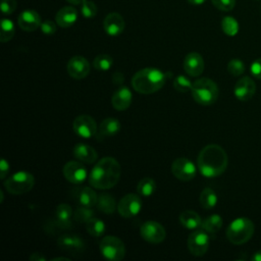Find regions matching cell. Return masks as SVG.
<instances>
[{"instance_id": "277c9868", "label": "cell", "mask_w": 261, "mask_h": 261, "mask_svg": "<svg viewBox=\"0 0 261 261\" xmlns=\"http://www.w3.org/2000/svg\"><path fill=\"white\" fill-rule=\"evenodd\" d=\"M191 93L198 104L209 106L216 102L219 91L214 81L209 77H201L193 83Z\"/></svg>"}, {"instance_id": "52a82bcc", "label": "cell", "mask_w": 261, "mask_h": 261, "mask_svg": "<svg viewBox=\"0 0 261 261\" xmlns=\"http://www.w3.org/2000/svg\"><path fill=\"white\" fill-rule=\"evenodd\" d=\"M99 249L103 257L110 261H119L125 255L123 242L114 236L103 237L99 243Z\"/></svg>"}, {"instance_id": "44dd1931", "label": "cell", "mask_w": 261, "mask_h": 261, "mask_svg": "<svg viewBox=\"0 0 261 261\" xmlns=\"http://www.w3.org/2000/svg\"><path fill=\"white\" fill-rule=\"evenodd\" d=\"M132 100L133 94L129 89L127 87H120L113 93L111 98V104L114 109L118 111H123L130 106Z\"/></svg>"}, {"instance_id": "6da1fadb", "label": "cell", "mask_w": 261, "mask_h": 261, "mask_svg": "<svg viewBox=\"0 0 261 261\" xmlns=\"http://www.w3.org/2000/svg\"><path fill=\"white\" fill-rule=\"evenodd\" d=\"M227 163L226 152L221 146L216 144H209L202 148L197 159L198 169L206 177L219 176L225 171Z\"/></svg>"}, {"instance_id": "4dcf8cb0", "label": "cell", "mask_w": 261, "mask_h": 261, "mask_svg": "<svg viewBox=\"0 0 261 261\" xmlns=\"http://www.w3.org/2000/svg\"><path fill=\"white\" fill-rule=\"evenodd\" d=\"M86 228L88 233H90L92 237L99 238L103 236L105 231V223L96 217H93L86 223Z\"/></svg>"}, {"instance_id": "ba28073f", "label": "cell", "mask_w": 261, "mask_h": 261, "mask_svg": "<svg viewBox=\"0 0 261 261\" xmlns=\"http://www.w3.org/2000/svg\"><path fill=\"white\" fill-rule=\"evenodd\" d=\"M187 246L190 253L196 257H200L206 254L209 248V236L203 228L195 229L187 241Z\"/></svg>"}, {"instance_id": "d4e9b609", "label": "cell", "mask_w": 261, "mask_h": 261, "mask_svg": "<svg viewBox=\"0 0 261 261\" xmlns=\"http://www.w3.org/2000/svg\"><path fill=\"white\" fill-rule=\"evenodd\" d=\"M77 20V11L73 6H64L60 8L56 15L55 21L60 28H69Z\"/></svg>"}, {"instance_id": "d6a6232c", "label": "cell", "mask_w": 261, "mask_h": 261, "mask_svg": "<svg viewBox=\"0 0 261 261\" xmlns=\"http://www.w3.org/2000/svg\"><path fill=\"white\" fill-rule=\"evenodd\" d=\"M95 217V212L92 209V207L87 206H80L76 208V210L73 213V218L75 221L80 223H87L90 219Z\"/></svg>"}, {"instance_id": "f6af8a7d", "label": "cell", "mask_w": 261, "mask_h": 261, "mask_svg": "<svg viewBox=\"0 0 261 261\" xmlns=\"http://www.w3.org/2000/svg\"><path fill=\"white\" fill-rule=\"evenodd\" d=\"M252 260L253 261H261V250L254 253V255L252 256Z\"/></svg>"}, {"instance_id": "bcb514c9", "label": "cell", "mask_w": 261, "mask_h": 261, "mask_svg": "<svg viewBox=\"0 0 261 261\" xmlns=\"http://www.w3.org/2000/svg\"><path fill=\"white\" fill-rule=\"evenodd\" d=\"M191 5H202L206 0H187Z\"/></svg>"}, {"instance_id": "d6986e66", "label": "cell", "mask_w": 261, "mask_h": 261, "mask_svg": "<svg viewBox=\"0 0 261 261\" xmlns=\"http://www.w3.org/2000/svg\"><path fill=\"white\" fill-rule=\"evenodd\" d=\"M19 28L24 32H34L41 27V17L36 10L27 9L23 10L17 18Z\"/></svg>"}, {"instance_id": "ac0fdd59", "label": "cell", "mask_w": 261, "mask_h": 261, "mask_svg": "<svg viewBox=\"0 0 261 261\" xmlns=\"http://www.w3.org/2000/svg\"><path fill=\"white\" fill-rule=\"evenodd\" d=\"M124 27V19L118 12L108 13L103 21V29L105 33L111 37L120 35L123 32Z\"/></svg>"}, {"instance_id": "484cf974", "label": "cell", "mask_w": 261, "mask_h": 261, "mask_svg": "<svg viewBox=\"0 0 261 261\" xmlns=\"http://www.w3.org/2000/svg\"><path fill=\"white\" fill-rule=\"evenodd\" d=\"M179 222L188 229H198L202 225V219L200 215L193 210H186L179 214Z\"/></svg>"}, {"instance_id": "30bf717a", "label": "cell", "mask_w": 261, "mask_h": 261, "mask_svg": "<svg viewBox=\"0 0 261 261\" xmlns=\"http://www.w3.org/2000/svg\"><path fill=\"white\" fill-rule=\"evenodd\" d=\"M141 237L148 243L160 244L165 240L166 231L165 228L157 221L148 220L141 225L140 228Z\"/></svg>"}, {"instance_id": "7bdbcfd3", "label": "cell", "mask_w": 261, "mask_h": 261, "mask_svg": "<svg viewBox=\"0 0 261 261\" xmlns=\"http://www.w3.org/2000/svg\"><path fill=\"white\" fill-rule=\"evenodd\" d=\"M9 169H10V166L8 161L6 159H2L0 161V178L1 179H5L6 175L9 172Z\"/></svg>"}, {"instance_id": "74e56055", "label": "cell", "mask_w": 261, "mask_h": 261, "mask_svg": "<svg viewBox=\"0 0 261 261\" xmlns=\"http://www.w3.org/2000/svg\"><path fill=\"white\" fill-rule=\"evenodd\" d=\"M227 71L233 76H239L245 72V64L240 59H231L227 63Z\"/></svg>"}, {"instance_id": "cb8c5ba5", "label": "cell", "mask_w": 261, "mask_h": 261, "mask_svg": "<svg viewBox=\"0 0 261 261\" xmlns=\"http://www.w3.org/2000/svg\"><path fill=\"white\" fill-rule=\"evenodd\" d=\"M72 154L74 156L75 159H77L79 161L83 162V163H87V164H92L94 162H96L97 158H98V153L97 151L87 145V144H76L73 149H72Z\"/></svg>"}, {"instance_id": "83f0119b", "label": "cell", "mask_w": 261, "mask_h": 261, "mask_svg": "<svg viewBox=\"0 0 261 261\" xmlns=\"http://www.w3.org/2000/svg\"><path fill=\"white\" fill-rule=\"evenodd\" d=\"M222 223H223V221H222V218L220 215L212 214V215L208 216L205 220L202 221L201 228H203L208 233L214 234L220 230Z\"/></svg>"}, {"instance_id": "c3c4849f", "label": "cell", "mask_w": 261, "mask_h": 261, "mask_svg": "<svg viewBox=\"0 0 261 261\" xmlns=\"http://www.w3.org/2000/svg\"><path fill=\"white\" fill-rule=\"evenodd\" d=\"M53 261H58V260H65V261H69V259L68 258H66V257H57V258H54V259H52Z\"/></svg>"}, {"instance_id": "d590c367", "label": "cell", "mask_w": 261, "mask_h": 261, "mask_svg": "<svg viewBox=\"0 0 261 261\" xmlns=\"http://www.w3.org/2000/svg\"><path fill=\"white\" fill-rule=\"evenodd\" d=\"M193 83L184 74L177 75L173 81V88L180 93H187L192 90Z\"/></svg>"}, {"instance_id": "4316f807", "label": "cell", "mask_w": 261, "mask_h": 261, "mask_svg": "<svg viewBox=\"0 0 261 261\" xmlns=\"http://www.w3.org/2000/svg\"><path fill=\"white\" fill-rule=\"evenodd\" d=\"M96 207L104 214H112L117 209V204L115 199L110 194L102 193L98 196Z\"/></svg>"}, {"instance_id": "e0dca14e", "label": "cell", "mask_w": 261, "mask_h": 261, "mask_svg": "<svg viewBox=\"0 0 261 261\" xmlns=\"http://www.w3.org/2000/svg\"><path fill=\"white\" fill-rule=\"evenodd\" d=\"M205 68V62L201 54L191 52L187 54L184 60V69L190 76H199Z\"/></svg>"}, {"instance_id": "e575fe53", "label": "cell", "mask_w": 261, "mask_h": 261, "mask_svg": "<svg viewBox=\"0 0 261 261\" xmlns=\"http://www.w3.org/2000/svg\"><path fill=\"white\" fill-rule=\"evenodd\" d=\"M113 64V59L108 54H100L97 55L93 61V65L96 69L100 71H106L111 68Z\"/></svg>"}, {"instance_id": "5b68a950", "label": "cell", "mask_w": 261, "mask_h": 261, "mask_svg": "<svg viewBox=\"0 0 261 261\" xmlns=\"http://www.w3.org/2000/svg\"><path fill=\"white\" fill-rule=\"evenodd\" d=\"M255 231L253 221L247 217H238L233 219L226 228L227 240L233 245H243L251 240Z\"/></svg>"}, {"instance_id": "5bb4252c", "label": "cell", "mask_w": 261, "mask_h": 261, "mask_svg": "<svg viewBox=\"0 0 261 261\" xmlns=\"http://www.w3.org/2000/svg\"><path fill=\"white\" fill-rule=\"evenodd\" d=\"M57 246L71 255H80L85 250V242L77 234H62L57 239Z\"/></svg>"}, {"instance_id": "ab89813d", "label": "cell", "mask_w": 261, "mask_h": 261, "mask_svg": "<svg viewBox=\"0 0 261 261\" xmlns=\"http://www.w3.org/2000/svg\"><path fill=\"white\" fill-rule=\"evenodd\" d=\"M16 0H1V10L5 15L12 14L16 9Z\"/></svg>"}, {"instance_id": "7c38bea8", "label": "cell", "mask_w": 261, "mask_h": 261, "mask_svg": "<svg viewBox=\"0 0 261 261\" xmlns=\"http://www.w3.org/2000/svg\"><path fill=\"white\" fill-rule=\"evenodd\" d=\"M172 174L181 181H189L196 176V166L188 158H177L171 164Z\"/></svg>"}, {"instance_id": "7402d4cb", "label": "cell", "mask_w": 261, "mask_h": 261, "mask_svg": "<svg viewBox=\"0 0 261 261\" xmlns=\"http://www.w3.org/2000/svg\"><path fill=\"white\" fill-rule=\"evenodd\" d=\"M92 188L81 187V188H76L73 191V198L76 200V202L80 205L92 207V208L97 205L98 195Z\"/></svg>"}, {"instance_id": "836d02e7", "label": "cell", "mask_w": 261, "mask_h": 261, "mask_svg": "<svg viewBox=\"0 0 261 261\" xmlns=\"http://www.w3.org/2000/svg\"><path fill=\"white\" fill-rule=\"evenodd\" d=\"M221 29L225 35L233 37L239 32V23L233 17L225 16L221 20Z\"/></svg>"}, {"instance_id": "f1b7e54d", "label": "cell", "mask_w": 261, "mask_h": 261, "mask_svg": "<svg viewBox=\"0 0 261 261\" xmlns=\"http://www.w3.org/2000/svg\"><path fill=\"white\" fill-rule=\"evenodd\" d=\"M199 201H200V205L202 208L212 209L217 204V195L212 189L205 188L200 194Z\"/></svg>"}, {"instance_id": "f546056e", "label": "cell", "mask_w": 261, "mask_h": 261, "mask_svg": "<svg viewBox=\"0 0 261 261\" xmlns=\"http://www.w3.org/2000/svg\"><path fill=\"white\" fill-rule=\"evenodd\" d=\"M155 191H156V182L151 177L142 178L137 186L138 194L143 197H150L155 193Z\"/></svg>"}, {"instance_id": "b9f144b4", "label": "cell", "mask_w": 261, "mask_h": 261, "mask_svg": "<svg viewBox=\"0 0 261 261\" xmlns=\"http://www.w3.org/2000/svg\"><path fill=\"white\" fill-rule=\"evenodd\" d=\"M250 71L255 79L261 80V58H258L252 62L250 66Z\"/></svg>"}, {"instance_id": "ffe728a7", "label": "cell", "mask_w": 261, "mask_h": 261, "mask_svg": "<svg viewBox=\"0 0 261 261\" xmlns=\"http://www.w3.org/2000/svg\"><path fill=\"white\" fill-rule=\"evenodd\" d=\"M73 211L70 205L61 203L56 207L54 223L60 229H69L72 225L71 219L73 217Z\"/></svg>"}, {"instance_id": "4fadbf2b", "label": "cell", "mask_w": 261, "mask_h": 261, "mask_svg": "<svg viewBox=\"0 0 261 261\" xmlns=\"http://www.w3.org/2000/svg\"><path fill=\"white\" fill-rule=\"evenodd\" d=\"M62 172L65 179L74 185H80L84 182L88 175L85 165L81 161L75 160H71L65 163Z\"/></svg>"}, {"instance_id": "7a4b0ae2", "label": "cell", "mask_w": 261, "mask_h": 261, "mask_svg": "<svg viewBox=\"0 0 261 261\" xmlns=\"http://www.w3.org/2000/svg\"><path fill=\"white\" fill-rule=\"evenodd\" d=\"M120 174L121 167L118 161L112 157H104L92 168L89 182L91 187L97 190H108L118 182Z\"/></svg>"}, {"instance_id": "9c48e42d", "label": "cell", "mask_w": 261, "mask_h": 261, "mask_svg": "<svg viewBox=\"0 0 261 261\" xmlns=\"http://www.w3.org/2000/svg\"><path fill=\"white\" fill-rule=\"evenodd\" d=\"M142 209V200L139 194H126L117 204V212L124 218H130L139 214Z\"/></svg>"}, {"instance_id": "3957f363", "label": "cell", "mask_w": 261, "mask_h": 261, "mask_svg": "<svg viewBox=\"0 0 261 261\" xmlns=\"http://www.w3.org/2000/svg\"><path fill=\"white\" fill-rule=\"evenodd\" d=\"M165 74L158 68L146 67L137 71L132 79L133 88L145 95L159 91L165 84Z\"/></svg>"}, {"instance_id": "8992f818", "label": "cell", "mask_w": 261, "mask_h": 261, "mask_svg": "<svg viewBox=\"0 0 261 261\" xmlns=\"http://www.w3.org/2000/svg\"><path fill=\"white\" fill-rule=\"evenodd\" d=\"M35 185V177L28 171L20 170L10 175L4 181L5 190L12 195H22L30 192Z\"/></svg>"}, {"instance_id": "1f68e13d", "label": "cell", "mask_w": 261, "mask_h": 261, "mask_svg": "<svg viewBox=\"0 0 261 261\" xmlns=\"http://www.w3.org/2000/svg\"><path fill=\"white\" fill-rule=\"evenodd\" d=\"M14 24L8 18H3L1 20V33H0V41L2 43L9 42L14 36Z\"/></svg>"}, {"instance_id": "7dc6e473", "label": "cell", "mask_w": 261, "mask_h": 261, "mask_svg": "<svg viewBox=\"0 0 261 261\" xmlns=\"http://www.w3.org/2000/svg\"><path fill=\"white\" fill-rule=\"evenodd\" d=\"M67 2H69L70 4H74V5H81L84 1L86 0H66Z\"/></svg>"}, {"instance_id": "8fae6325", "label": "cell", "mask_w": 261, "mask_h": 261, "mask_svg": "<svg viewBox=\"0 0 261 261\" xmlns=\"http://www.w3.org/2000/svg\"><path fill=\"white\" fill-rule=\"evenodd\" d=\"M73 132L81 138L90 139L96 136L98 127L95 119L87 114L76 116L72 122Z\"/></svg>"}, {"instance_id": "ee69618b", "label": "cell", "mask_w": 261, "mask_h": 261, "mask_svg": "<svg viewBox=\"0 0 261 261\" xmlns=\"http://www.w3.org/2000/svg\"><path fill=\"white\" fill-rule=\"evenodd\" d=\"M30 260L31 261H45L46 258L41 254V253H33L31 256H30Z\"/></svg>"}, {"instance_id": "f35d334b", "label": "cell", "mask_w": 261, "mask_h": 261, "mask_svg": "<svg viewBox=\"0 0 261 261\" xmlns=\"http://www.w3.org/2000/svg\"><path fill=\"white\" fill-rule=\"evenodd\" d=\"M212 4L221 11H230L234 5L236 0H211Z\"/></svg>"}, {"instance_id": "603a6c76", "label": "cell", "mask_w": 261, "mask_h": 261, "mask_svg": "<svg viewBox=\"0 0 261 261\" xmlns=\"http://www.w3.org/2000/svg\"><path fill=\"white\" fill-rule=\"evenodd\" d=\"M120 127L121 124L118 119L114 117H107L100 122L96 134V138L97 140H102L104 138L112 137L120 130Z\"/></svg>"}, {"instance_id": "8d00e7d4", "label": "cell", "mask_w": 261, "mask_h": 261, "mask_svg": "<svg viewBox=\"0 0 261 261\" xmlns=\"http://www.w3.org/2000/svg\"><path fill=\"white\" fill-rule=\"evenodd\" d=\"M98 7L92 0H86L81 4V12L84 17L92 18L97 14Z\"/></svg>"}, {"instance_id": "2e32d148", "label": "cell", "mask_w": 261, "mask_h": 261, "mask_svg": "<svg viewBox=\"0 0 261 261\" xmlns=\"http://www.w3.org/2000/svg\"><path fill=\"white\" fill-rule=\"evenodd\" d=\"M256 83L250 76H242L233 87L234 97L240 101H249L256 93Z\"/></svg>"}, {"instance_id": "60d3db41", "label": "cell", "mask_w": 261, "mask_h": 261, "mask_svg": "<svg viewBox=\"0 0 261 261\" xmlns=\"http://www.w3.org/2000/svg\"><path fill=\"white\" fill-rule=\"evenodd\" d=\"M41 31L45 34V35H53L56 32V22L50 20V19H46L44 21H42L41 23Z\"/></svg>"}, {"instance_id": "9a60e30c", "label": "cell", "mask_w": 261, "mask_h": 261, "mask_svg": "<svg viewBox=\"0 0 261 261\" xmlns=\"http://www.w3.org/2000/svg\"><path fill=\"white\" fill-rule=\"evenodd\" d=\"M67 72L74 80H83L90 73V63L84 56H73L67 62Z\"/></svg>"}]
</instances>
